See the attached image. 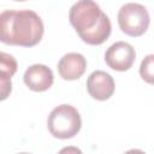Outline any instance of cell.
Returning <instances> with one entry per match:
<instances>
[{"label": "cell", "instance_id": "cell-3", "mask_svg": "<svg viewBox=\"0 0 154 154\" xmlns=\"http://www.w3.org/2000/svg\"><path fill=\"white\" fill-rule=\"evenodd\" d=\"M103 14L105 13L94 0H78L70 8L69 19L82 38L100 23Z\"/></svg>", "mask_w": 154, "mask_h": 154}, {"label": "cell", "instance_id": "cell-10", "mask_svg": "<svg viewBox=\"0 0 154 154\" xmlns=\"http://www.w3.org/2000/svg\"><path fill=\"white\" fill-rule=\"evenodd\" d=\"M153 58H154L153 54L147 55L142 60L141 67H140V75L142 77V79L149 84L153 83Z\"/></svg>", "mask_w": 154, "mask_h": 154}, {"label": "cell", "instance_id": "cell-1", "mask_svg": "<svg viewBox=\"0 0 154 154\" xmlns=\"http://www.w3.org/2000/svg\"><path fill=\"white\" fill-rule=\"evenodd\" d=\"M43 36V23L31 10H7L0 13V41L11 46L32 47Z\"/></svg>", "mask_w": 154, "mask_h": 154}, {"label": "cell", "instance_id": "cell-12", "mask_svg": "<svg viewBox=\"0 0 154 154\" xmlns=\"http://www.w3.org/2000/svg\"><path fill=\"white\" fill-rule=\"evenodd\" d=\"M16 1H25V0H16Z\"/></svg>", "mask_w": 154, "mask_h": 154}, {"label": "cell", "instance_id": "cell-7", "mask_svg": "<svg viewBox=\"0 0 154 154\" xmlns=\"http://www.w3.org/2000/svg\"><path fill=\"white\" fill-rule=\"evenodd\" d=\"M25 85L32 91H45L53 84L52 70L42 64H34L29 66L23 76Z\"/></svg>", "mask_w": 154, "mask_h": 154}, {"label": "cell", "instance_id": "cell-4", "mask_svg": "<svg viewBox=\"0 0 154 154\" xmlns=\"http://www.w3.org/2000/svg\"><path fill=\"white\" fill-rule=\"evenodd\" d=\"M117 18L122 31L132 37L143 35L149 26V13L141 4L129 2L123 5Z\"/></svg>", "mask_w": 154, "mask_h": 154}, {"label": "cell", "instance_id": "cell-6", "mask_svg": "<svg viewBox=\"0 0 154 154\" xmlns=\"http://www.w3.org/2000/svg\"><path fill=\"white\" fill-rule=\"evenodd\" d=\"M87 90L93 99L105 101L114 93V81L105 71H94L87 79Z\"/></svg>", "mask_w": 154, "mask_h": 154}, {"label": "cell", "instance_id": "cell-8", "mask_svg": "<svg viewBox=\"0 0 154 154\" xmlns=\"http://www.w3.org/2000/svg\"><path fill=\"white\" fill-rule=\"evenodd\" d=\"M87 69V60L79 53H67L58 63V72L66 81L78 79Z\"/></svg>", "mask_w": 154, "mask_h": 154}, {"label": "cell", "instance_id": "cell-5", "mask_svg": "<svg viewBox=\"0 0 154 154\" xmlns=\"http://www.w3.org/2000/svg\"><path fill=\"white\" fill-rule=\"evenodd\" d=\"M136 58V52L131 45L124 41H118L108 47L105 53L106 64L116 71L129 70Z\"/></svg>", "mask_w": 154, "mask_h": 154}, {"label": "cell", "instance_id": "cell-11", "mask_svg": "<svg viewBox=\"0 0 154 154\" xmlns=\"http://www.w3.org/2000/svg\"><path fill=\"white\" fill-rule=\"evenodd\" d=\"M12 91V83L11 78L0 77V101L6 100Z\"/></svg>", "mask_w": 154, "mask_h": 154}, {"label": "cell", "instance_id": "cell-9", "mask_svg": "<svg viewBox=\"0 0 154 154\" xmlns=\"http://www.w3.org/2000/svg\"><path fill=\"white\" fill-rule=\"evenodd\" d=\"M18 65L16 59L5 52H0V77L11 78L17 72Z\"/></svg>", "mask_w": 154, "mask_h": 154}, {"label": "cell", "instance_id": "cell-2", "mask_svg": "<svg viewBox=\"0 0 154 154\" xmlns=\"http://www.w3.org/2000/svg\"><path fill=\"white\" fill-rule=\"evenodd\" d=\"M82 120L78 111L71 105H60L48 116L47 126L52 136L60 140L71 138L81 130Z\"/></svg>", "mask_w": 154, "mask_h": 154}]
</instances>
